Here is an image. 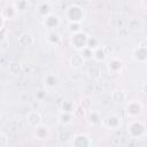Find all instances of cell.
Masks as SVG:
<instances>
[{
	"mask_svg": "<svg viewBox=\"0 0 147 147\" xmlns=\"http://www.w3.org/2000/svg\"><path fill=\"white\" fill-rule=\"evenodd\" d=\"M146 123L141 119L132 118V121L127 124V134L132 139H141L146 136Z\"/></svg>",
	"mask_w": 147,
	"mask_h": 147,
	"instance_id": "1",
	"label": "cell"
},
{
	"mask_svg": "<svg viewBox=\"0 0 147 147\" xmlns=\"http://www.w3.org/2000/svg\"><path fill=\"white\" fill-rule=\"evenodd\" d=\"M64 16L67 18V21L69 23L71 22H76V23H82L85 18V10L84 8H82L79 5H70L65 11H64Z\"/></svg>",
	"mask_w": 147,
	"mask_h": 147,
	"instance_id": "2",
	"label": "cell"
},
{
	"mask_svg": "<svg viewBox=\"0 0 147 147\" xmlns=\"http://www.w3.org/2000/svg\"><path fill=\"white\" fill-rule=\"evenodd\" d=\"M88 38L90 36L84 32V31H78V32H75V33H71L70 38H69V41H70V45L71 47L79 52L82 49H84L85 47H87V41H88Z\"/></svg>",
	"mask_w": 147,
	"mask_h": 147,
	"instance_id": "3",
	"label": "cell"
},
{
	"mask_svg": "<svg viewBox=\"0 0 147 147\" xmlns=\"http://www.w3.org/2000/svg\"><path fill=\"white\" fill-rule=\"evenodd\" d=\"M122 117L118 114H108L106 117L102 118L101 125L107 130H117L121 127Z\"/></svg>",
	"mask_w": 147,
	"mask_h": 147,
	"instance_id": "4",
	"label": "cell"
},
{
	"mask_svg": "<svg viewBox=\"0 0 147 147\" xmlns=\"http://www.w3.org/2000/svg\"><path fill=\"white\" fill-rule=\"evenodd\" d=\"M142 103L139 101V100H130L127 103H126V107H125V111H126V115L130 117V118H138L141 114H142Z\"/></svg>",
	"mask_w": 147,
	"mask_h": 147,
	"instance_id": "5",
	"label": "cell"
},
{
	"mask_svg": "<svg viewBox=\"0 0 147 147\" xmlns=\"http://www.w3.org/2000/svg\"><path fill=\"white\" fill-rule=\"evenodd\" d=\"M132 59L138 63H145L147 61V41L140 42L132 51Z\"/></svg>",
	"mask_w": 147,
	"mask_h": 147,
	"instance_id": "6",
	"label": "cell"
},
{
	"mask_svg": "<svg viewBox=\"0 0 147 147\" xmlns=\"http://www.w3.org/2000/svg\"><path fill=\"white\" fill-rule=\"evenodd\" d=\"M92 138L87 133H77L72 137L71 145L74 147H90L92 146Z\"/></svg>",
	"mask_w": 147,
	"mask_h": 147,
	"instance_id": "7",
	"label": "cell"
},
{
	"mask_svg": "<svg viewBox=\"0 0 147 147\" xmlns=\"http://www.w3.org/2000/svg\"><path fill=\"white\" fill-rule=\"evenodd\" d=\"M123 68H124V62L119 57H111L107 62V69L113 75L121 74L123 71Z\"/></svg>",
	"mask_w": 147,
	"mask_h": 147,
	"instance_id": "8",
	"label": "cell"
},
{
	"mask_svg": "<svg viewBox=\"0 0 147 147\" xmlns=\"http://www.w3.org/2000/svg\"><path fill=\"white\" fill-rule=\"evenodd\" d=\"M25 121H26L28 125L32 129L42 124V117H41V114L38 110H30L25 116Z\"/></svg>",
	"mask_w": 147,
	"mask_h": 147,
	"instance_id": "9",
	"label": "cell"
},
{
	"mask_svg": "<svg viewBox=\"0 0 147 147\" xmlns=\"http://www.w3.org/2000/svg\"><path fill=\"white\" fill-rule=\"evenodd\" d=\"M42 24L47 29V31L56 30L60 26V24H61V20H60V17L57 15H55V14L52 13L48 16H46V17L42 18Z\"/></svg>",
	"mask_w": 147,
	"mask_h": 147,
	"instance_id": "10",
	"label": "cell"
},
{
	"mask_svg": "<svg viewBox=\"0 0 147 147\" xmlns=\"http://www.w3.org/2000/svg\"><path fill=\"white\" fill-rule=\"evenodd\" d=\"M33 134L38 140H47L51 137V129L45 124H40L33 129Z\"/></svg>",
	"mask_w": 147,
	"mask_h": 147,
	"instance_id": "11",
	"label": "cell"
},
{
	"mask_svg": "<svg viewBox=\"0 0 147 147\" xmlns=\"http://www.w3.org/2000/svg\"><path fill=\"white\" fill-rule=\"evenodd\" d=\"M109 56V49L106 46H99L98 48H95L93 51V60L98 61V62H103L108 59Z\"/></svg>",
	"mask_w": 147,
	"mask_h": 147,
	"instance_id": "12",
	"label": "cell"
},
{
	"mask_svg": "<svg viewBox=\"0 0 147 147\" xmlns=\"http://www.w3.org/2000/svg\"><path fill=\"white\" fill-rule=\"evenodd\" d=\"M60 84V78L56 74H47L44 77V86L48 90H53L57 87Z\"/></svg>",
	"mask_w": 147,
	"mask_h": 147,
	"instance_id": "13",
	"label": "cell"
},
{
	"mask_svg": "<svg viewBox=\"0 0 147 147\" xmlns=\"http://www.w3.org/2000/svg\"><path fill=\"white\" fill-rule=\"evenodd\" d=\"M86 121L91 126H99L102 123V117L98 110H90L86 115Z\"/></svg>",
	"mask_w": 147,
	"mask_h": 147,
	"instance_id": "14",
	"label": "cell"
},
{
	"mask_svg": "<svg viewBox=\"0 0 147 147\" xmlns=\"http://www.w3.org/2000/svg\"><path fill=\"white\" fill-rule=\"evenodd\" d=\"M17 15H18V11H17V9H16V7H15L14 3H8V5H6V6L3 7L2 11H1V16L5 17L6 20H8V21L16 18Z\"/></svg>",
	"mask_w": 147,
	"mask_h": 147,
	"instance_id": "15",
	"label": "cell"
},
{
	"mask_svg": "<svg viewBox=\"0 0 147 147\" xmlns=\"http://www.w3.org/2000/svg\"><path fill=\"white\" fill-rule=\"evenodd\" d=\"M46 41L52 45V46H57L61 44L62 41V37L61 34L56 31V30H51L47 32V36H46Z\"/></svg>",
	"mask_w": 147,
	"mask_h": 147,
	"instance_id": "16",
	"label": "cell"
},
{
	"mask_svg": "<svg viewBox=\"0 0 147 147\" xmlns=\"http://www.w3.org/2000/svg\"><path fill=\"white\" fill-rule=\"evenodd\" d=\"M36 10H37V14L41 18H44V17L48 16L49 14H52V6H51V3L48 1H44V2H40L37 6Z\"/></svg>",
	"mask_w": 147,
	"mask_h": 147,
	"instance_id": "17",
	"label": "cell"
},
{
	"mask_svg": "<svg viewBox=\"0 0 147 147\" xmlns=\"http://www.w3.org/2000/svg\"><path fill=\"white\" fill-rule=\"evenodd\" d=\"M17 44L22 47H31L33 45V38L29 32H22L18 36Z\"/></svg>",
	"mask_w": 147,
	"mask_h": 147,
	"instance_id": "18",
	"label": "cell"
},
{
	"mask_svg": "<svg viewBox=\"0 0 147 147\" xmlns=\"http://www.w3.org/2000/svg\"><path fill=\"white\" fill-rule=\"evenodd\" d=\"M57 119H59V123L62 124V125H69L74 122L75 119V115L74 113H68V111H60L59 116H57Z\"/></svg>",
	"mask_w": 147,
	"mask_h": 147,
	"instance_id": "19",
	"label": "cell"
},
{
	"mask_svg": "<svg viewBox=\"0 0 147 147\" xmlns=\"http://www.w3.org/2000/svg\"><path fill=\"white\" fill-rule=\"evenodd\" d=\"M69 62H70L71 67H74V68H82L84 65V63H85V59L82 56V54L79 52H77L76 54L70 56Z\"/></svg>",
	"mask_w": 147,
	"mask_h": 147,
	"instance_id": "20",
	"label": "cell"
},
{
	"mask_svg": "<svg viewBox=\"0 0 147 147\" xmlns=\"http://www.w3.org/2000/svg\"><path fill=\"white\" fill-rule=\"evenodd\" d=\"M110 98H111V100H113L115 103H121V102H124V101L126 100V94H125V92H124L123 90L116 88V90H114V91L111 92Z\"/></svg>",
	"mask_w": 147,
	"mask_h": 147,
	"instance_id": "21",
	"label": "cell"
},
{
	"mask_svg": "<svg viewBox=\"0 0 147 147\" xmlns=\"http://www.w3.org/2000/svg\"><path fill=\"white\" fill-rule=\"evenodd\" d=\"M75 108H76V106H75L74 101H71V100H68V99H65V100H63V101L61 102V110H62V111L74 113Z\"/></svg>",
	"mask_w": 147,
	"mask_h": 147,
	"instance_id": "22",
	"label": "cell"
},
{
	"mask_svg": "<svg viewBox=\"0 0 147 147\" xmlns=\"http://www.w3.org/2000/svg\"><path fill=\"white\" fill-rule=\"evenodd\" d=\"M14 5H15V7H16L18 14L26 11L28 8H29V1H28V0H16V1L14 2Z\"/></svg>",
	"mask_w": 147,
	"mask_h": 147,
	"instance_id": "23",
	"label": "cell"
},
{
	"mask_svg": "<svg viewBox=\"0 0 147 147\" xmlns=\"http://www.w3.org/2000/svg\"><path fill=\"white\" fill-rule=\"evenodd\" d=\"M8 70L11 75H18L21 71H22V64L20 62H10L9 65H8Z\"/></svg>",
	"mask_w": 147,
	"mask_h": 147,
	"instance_id": "24",
	"label": "cell"
},
{
	"mask_svg": "<svg viewBox=\"0 0 147 147\" xmlns=\"http://www.w3.org/2000/svg\"><path fill=\"white\" fill-rule=\"evenodd\" d=\"M74 115H75V118H83V117H86L87 110L84 109L80 105H78V106H76V108L74 110Z\"/></svg>",
	"mask_w": 147,
	"mask_h": 147,
	"instance_id": "25",
	"label": "cell"
},
{
	"mask_svg": "<svg viewBox=\"0 0 147 147\" xmlns=\"http://www.w3.org/2000/svg\"><path fill=\"white\" fill-rule=\"evenodd\" d=\"M79 53L82 54V56L85 59V61H90L93 59V49H91L90 47H85L84 49L79 51Z\"/></svg>",
	"mask_w": 147,
	"mask_h": 147,
	"instance_id": "26",
	"label": "cell"
},
{
	"mask_svg": "<svg viewBox=\"0 0 147 147\" xmlns=\"http://www.w3.org/2000/svg\"><path fill=\"white\" fill-rule=\"evenodd\" d=\"M99 46H101L100 45V41H99V39L98 38H95V37H91L90 36V38H88V41H87V47H90L91 49H95V48H98Z\"/></svg>",
	"mask_w": 147,
	"mask_h": 147,
	"instance_id": "27",
	"label": "cell"
},
{
	"mask_svg": "<svg viewBox=\"0 0 147 147\" xmlns=\"http://www.w3.org/2000/svg\"><path fill=\"white\" fill-rule=\"evenodd\" d=\"M68 29L71 33H75V32H78V31H82V23H76V22H71L69 23L68 25Z\"/></svg>",
	"mask_w": 147,
	"mask_h": 147,
	"instance_id": "28",
	"label": "cell"
},
{
	"mask_svg": "<svg viewBox=\"0 0 147 147\" xmlns=\"http://www.w3.org/2000/svg\"><path fill=\"white\" fill-rule=\"evenodd\" d=\"M34 96L38 101H44L45 98H46V91L42 90V88H38L34 91Z\"/></svg>",
	"mask_w": 147,
	"mask_h": 147,
	"instance_id": "29",
	"label": "cell"
},
{
	"mask_svg": "<svg viewBox=\"0 0 147 147\" xmlns=\"http://www.w3.org/2000/svg\"><path fill=\"white\" fill-rule=\"evenodd\" d=\"M84 109H86V110H90L91 109V107H92V101H91V99L90 98H87V96H85V98H83L82 99V101H80V103H79Z\"/></svg>",
	"mask_w": 147,
	"mask_h": 147,
	"instance_id": "30",
	"label": "cell"
},
{
	"mask_svg": "<svg viewBox=\"0 0 147 147\" xmlns=\"http://www.w3.org/2000/svg\"><path fill=\"white\" fill-rule=\"evenodd\" d=\"M8 145V138L3 132H0V147H6Z\"/></svg>",
	"mask_w": 147,
	"mask_h": 147,
	"instance_id": "31",
	"label": "cell"
},
{
	"mask_svg": "<svg viewBox=\"0 0 147 147\" xmlns=\"http://www.w3.org/2000/svg\"><path fill=\"white\" fill-rule=\"evenodd\" d=\"M141 91L147 95V82H145V83L141 85Z\"/></svg>",
	"mask_w": 147,
	"mask_h": 147,
	"instance_id": "32",
	"label": "cell"
},
{
	"mask_svg": "<svg viewBox=\"0 0 147 147\" xmlns=\"http://www.w3.org/2000/svg\"><path fill=\"white\" fill-rule=\"evenodd\" d=\"M141 7L147 9V0H141Z\"/></svg>",
	"mask_w": 147,
	"mask_h": 147,
	"instance_id": "33",
	"label": "cell"
},
{
	"mask_svg": "<svg viewBox=\"0 0 147 147\" xmlns=\"http://www.w3.org/2000/svg\"><path fill=\"white\" fill-rule=\"evenodd\" d=\"M51 2H55V1H59V0H49Z\"/></svg>",
	"mask_w": 147,
	"mask_h": 147,
	"instance_id": "34",
	"label": "cell"
},
{
	"mask_svg": "<svg viewBox=\"0 0 147 147\" xmlns=\"http://www.w3.org/2000/svg\"><path fill=\"white\" fill-rule=\"evenodd\" d=\"M85 1H93V0H85Z\"/></svg>",
	"mask_w": 147,
	"mask_h": 147,
	"instance_id": "35",
	"label": "cell"
}]
</instances>
